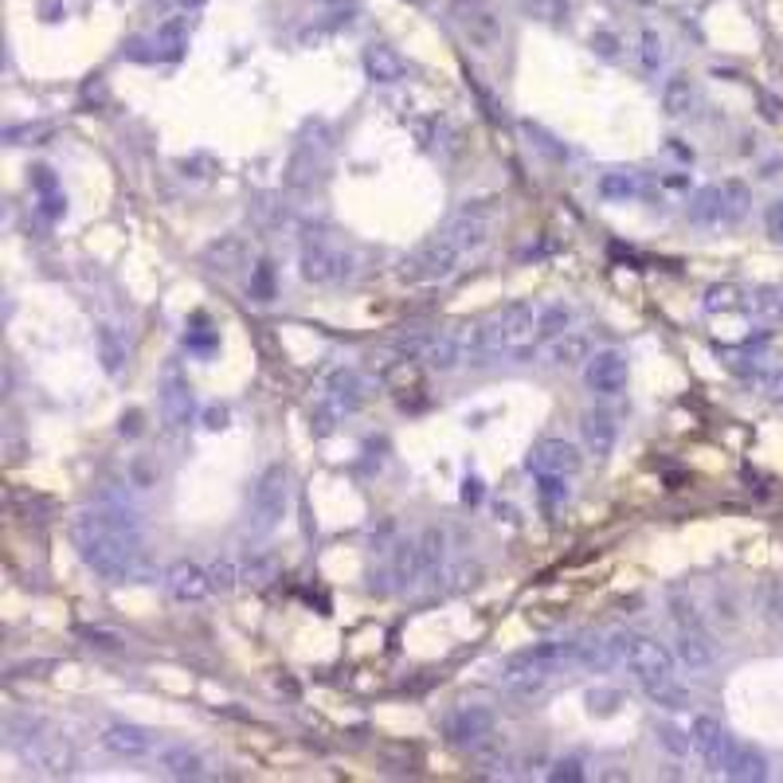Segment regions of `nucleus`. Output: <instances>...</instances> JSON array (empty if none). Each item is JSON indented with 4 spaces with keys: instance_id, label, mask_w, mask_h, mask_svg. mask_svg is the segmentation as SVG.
Returning <instances> with one entry per match:
<instances>
[{
    "instance_id": "1",
    "label": "nucleus",
    "mask_w": 783,
    "mask_h": 783,
    "mask_svg": "<svg viewBox=\"0 0 783 783\" xmlns=\"http://www.w3.org/2000/svg\"><path fill=\"white\" fill-rule=\"evenodd\" d=\"M70 545L90 573L106 584L138 580L145 568V529L126 505H95L70 518Z\"/></svg>"
},
{
    "instance_id": "2",
    "label": "nucleus",
    "mask_w": 783,
    "mask_h": 783,
    "mask_svg": "<svg viewBox=\"0 0 783 783\" xmlns=\"http://www.w3.org/2000/svg\"><path fill=\"white\" fill-rule=\"evenodd\" d=\"M611 639H616L623 666L631 670L634 682L643 686V694L654 705H662L670 714H682V709L694 705L689 702V689L678 682V659H674V651H666L662 643H654L651 634L639 631H616Z\"/></svg>"
},
{
    "instance_id": "3",
    "label": "nucleus",
    "mask_w": 783,
    "mask_h": 783,
    "mask_svg": "<svg viewBox=\"0 0 783 783\" xmlns=\"http://www.w3.org/2000/svg\"><path fill=\"white\" fill-rule=\"evenodd\" d=\"M9 744L28 768L40 775H70L75 772V749L47 721H9Z\"/></svg>"
},
{
    "instance_id": "4",
    "label": "nucleus",
    "mask_w": 783,
    "mask_h": 783,
    "mask_svg": "<svg viewBox=\"0 0 783 783\" xmlns=\"http://www.w3.org/2000/svg\"><path fill=\"white\" fill-rule=\"evenodd\" d=\"M291 510V470L282 463H271L251 486V502H247V533L251 537H271Z\"/></svg>"
},
{
    "instance_id": "5",
    "label": "nucleus",
    "mask_w": 783,
    "mask_h": 783,
    "mask_svg": "<svg viewBox=\"0 0 783 783\" xmlns=\"http://www.w3.org/2000/svg\"><path fill=\"white\" fill-rule=\"evenodd\" d=\"M490 326V341H493V352L498 357H513V361H529L533 349H537V309L533 302H510L502 306V314L486 322Z\"/></svg>"
},
{
    "instance_id": "6",
    "label": "nucleus",
    "mask_w": 783,
    "mask_h": 783,
    "mask_svg": "<svg viewBox=\"0 0 783 783\" xmlns=\"http://www.w3.org/2000/svg\"><path fill=\"white\" fill-rule=\"evenodd\" d=\"M458 263H463V251H458V243L447 236V231H439V236L423 239L412 255L400 259V271L396 274L404 282H443V279H450V274L458 271Z\"/></svg>"
},
{
    "instance_id": "7",
    "label": "nucleus",
    "mask_w": 783,
    "mask_h": 783,
    "mask_svg": "<svg viewBox=\"0 0 783 783\" xmlns=\"http://www.w3.org/2000/svg\"><path fill=\"white\" fill-rule=\"evenodd\" d=\"M450 20H455L458 35L467 40L475 52L493 55L502 47V17L490 0H450L447 4Z\"/></svg>"
},
{
    "instance_id": "8",
    "label": "nucleus",
    "mask_w": 783,
    "mask_h": 783,
    "mask_svg": "<svg viewBox=\"0 0 783 783\" xmlns=\"http://www.w3.org/2000/svg\"><path fill=\"white\" fill-rule=\"evenodd\" d=\"M443 732H447V740L455 744V749L486 752L498 744V721H493V714L482 709V705H463V709L447 714Z\"/></svg>"
},
{
    "instance_id": "9",
    "label": "nucleus",
    "mask_w": 783,
    "mask_h": 783,
    "mask_svg": "<svg viewBox=\"0 0 783 783\" xmlns=\"http://www.w3.org/2000/svg\"><path fill=\"white\" fill-rule=\"evenodd\" d=\"M157 400H161V420H165L168 432H185L193 423L196 412V396L193 384H188V372L181 369V361H168L165 372L157 380Z\"/></svg>"
},
{
    "instance_id": "10",
    "label": "nucleus",
    "mask_w": 783,
    "mask_h": 783,
    "mask_svg": "<svg viewBox=\"0 0 783 783\" xmlns=\"http://www.w3.org/2000/svg\"><path fill=\"white\" fill-rule=\"evenodd\" d=\"M298 271L314 286H341V282L352 279V255L341 251V247L326 243V239H314V243L302 247Z\"/></svg>"
},
{
    "instance_id": "11",
    "label": "nucleus",
    "mask_w": 783,
    "mask_h": 783,
    "mask_svg": "<svg viewBox=\"0 0 783 783\" xmlns=\"http://www.w3.org/2000/svg\"><path fill=\"white\" fill-rule=\"evenodd\" d=\"M490 228H493V208L490 204L467 200L463 208L455 211V216H450V224L443 231L455 239L463 255H475V251H482V247L490 243Z\"/></svg>"
},
{
    "instance_id": "12",
    "label": "nucleus",
    "mask_w": 783,
    "mask_h": 783,
    "mask_svg": "<svg viewBox=\"0 0 783 783\" xmlns=\"http://www.w3.org/2000/svg\"><path fill=\"white\" fill-rule=\"evenodd\" d=\"M627 380H631V365L619 349H599L588 357L584 365V384L603 400H616L627 392Z\"/></svg>"
},
{
    "instance_id": "13",
    "label": "nucleus",
    "mask_w": 783,
    "mask_h": 783,
    "mask_svg": "<svg viewBox=\"0 0 783 783\" xmlns=\"http://www.w3.org/2000/svg\"><path fill=\"white\" fill-rule=\"evenodd\" d=\"M556 670L545 666V662H537L533 654H513V659H505L502 666H498V682H502L505 694L513 697H537L545 694V686L553 682Z\"/></svg>"
},
{
    "instance_id": "14",
    "label": "nucleus",
    "mask_w": 783,
    "mask_h": 783,
    "mask_svg": "<svg viewBox=\"0 0 783 783\" xmlns=\"http://www.w3.org/2000/svg\"><path fill=\"white\" fill-rule=\"evenodd\" d=\"M110 757L118 760H145L157 752V737H153L145 725H130V721H118V725H106L102 737H98Z\"/></svg>"
},
{
    "instance_id": "15",
    "label": "nucleus",
    "mask_w": 783,
    "mask_h": 783,
    "mask_svg": "<svg viewBox=\"0 0 783 783\" xmlns=\"http://www.w3.org/2000/svg\"><path fill=\"white\" fill-rule=\"evenodd\" d=\"M525 467L533 475H576L584 467V455L568 439H541L537 447L529 450Z\"/></svg>"
},
{
    "instance_id": "16",
    "label": "nucleus",
    "mask_w": 783,
    "mask_h": 783,
    "mask_svg": "<svg viewBox=\"0 0 783 783\" xmlns=\"http://www.w3.org/2000/svg\"><path fill=\"white\" fill-rule=\"evenodd\" d=\"M689 737H694V752L705 760V768H709V772H725V757H729L737 737H729V729H725L717 717H694Z\"/></svg>"
},
{
    "instance_id": "17",
    "label": "nucleus",
    "mask_w": 783,
    "mask_h": 783,
    "mask_svg": "<svg viewBox=\"0 0 783 783\" xmlns=\"http://www.w3.org/2000/svg\"><path fill=\"white\" fill-rule=\"evenodd\" d=\"M165 591L176 603H200V599H208L216 588H211L208 568H200V564L193 561H176L168 564V573H165Z\"/></svg>"
},
{
    "instance_id": "18",
    "label": "nucleus",
    "mask_w": 783,
    "mask_h": 783,
    "mask_svg": "<svg viewBox=\"0 0 783 783\" xmlns=\"http://www.w3.org/2000/svg\"><path fill=\"white\" fill-rule=\"evenodd\" d=\"M423 365L432 372H455L458 365H467V322L432 334V345L423 352Z\"/></svg>"
},
{
    "instance_id": "19",
    "label": "nucleus",
    "mask_w": 783,
    "mask_h": 783,
    "mask_svg": "<svg viewBox=\"0 0 783 783\" xmlns=\"http://www.w3.org/2000/svg\"><path fill=\"white\" fill-rule=\"evenodd\" d=\"M729 365H732V369H737L744 380H752V384H757L768 400L783 404V361H780V357L749 352V357H740V361H729Z\"/></svg>"
},
{
    "instance_id": "20",
    "label": "nucleus",
    "mask_w": 783,
    "mask_h": 783,
    "mask_svg": "<svg viewBox=\"0 0 783 783\" xmlns=\"http://www.w3.org/2000/svg\"><path fill=\"white\" fill-rule=\"evenodd\" d=\"M689 224L694 228H732V216H729V200H725V185H705L702 193H694L686 208Z\"/></svg>"
},
{
    "instance_id": "21",
    "label": "nucleus",
    "mask_w": 783,
    "mask_h": 783,
    "mask_svg": "<svg viewBox=\"0 0 783 783\" xmlns=\"http://www.w3.org/2000/svg\"><path fill=\"white\" fill-rule=\"evenodd\" d=\"M674 659H678V666L689 670V674H705V670L717 666V651H714V643H709L705 627L678 631V639H674Z\"/></svg>"
},
{
    "instance_id": "22",
    "label": "nucleus",
    "mask_w": 783,
    "mask_h": 783,
    "mask_svg": "<svg viewBox=\"0 0 783 783\" xmlns=\"http://www.w3.org/2000/svg\"><path fill=\"white\" fill-rule=\"evenodd\" d=\"M580 435H584V447H588V455L611 458V450H616V443H619V423H616V415L603 412V407H596V412H584Z\"/></svg>"
},
{
    "instance_id": "23",
    "label": "nucleus",
    "mask_w": 783,
    "mask_h": 783,
    "mask_svg": "<svg viewBox=\"0 0 783 783\" xmlns=\"http://www.w3.org/2000/svg\"><path fill=\"white\" fill-rule=\"evenodd\" d=\"M361 63H365V75H369L372 83H380V87L400 83L407 75L404 55H400L396 47H388V44H369L365 47V55H361Z\"/></svg>"
},
{
    "instance_id": "24",
    "label": "nucleus",
    "mask_w": 783,
    "mask_h": 783,
    "mask_svg": "<svg viewBox=\"0 0 783 783\" xmlns=\"http://www.w3.org/2000/svg\"><path fill=\"white\" fill-rule=\"evenodd\" d=\"M725 775L737 783H760L768 780V760L760 749L744 744V740H732L729 757H725Z\"/></svg>"
},
{
    "instance_id": "25",
    "label": "nucleus",
    "mask_w": 783,
    "mask_h": 783,
    "mask_svg": "<svg viewBox=\"0 0 783 783\" xmlns=\"http://www.w3.org/2000/svg\"><path fill=\"white\" fill-rule=\"evenodd\" d=\"M420 561H423V580L432 584V588H439V576L443 568H447L450 561V537L443 533V529H423L420 537Z\"/></svg>"
},
{
    "instance_id": "26",
    "label": "nucleus",
    "mask_w": 783,
    "mask_h": 783,
    "mask_svg": "<svg viewBox=\"0 0 783 783\" xmlns=\"http://www.w3.org/2000/svg\"><path fill=\"white\" fill-rule=\"evenodd\" d=\"M545 357L553 369H580V365H588L591 357V341L584 334H561L553 337V341H545Z\"/></svg>"
},
{
    "instance_id": "27",
    "label": "nucleus",
    "mask_w": 783,
    "mask_h": 783,
    "mask_svg": "<svg viewBox=\"0 0 783 783\" xmlns=\"http://www.w3.org/2000/svg\"><path fill=\"white\" fill-rule=\"evenodd\" d=\"M576 662L588 670H596V674H608L611 666H619V646L616 639H608V634H580V643H576Z\"/></svg>"
},
{
    "instance_id": "28",
    "label": "nucleus",
    "mask_w": 783,
    "mask_h": 783,
    "mask_svg": "<svg viewBox=\"0 0 783 783\" xmlns=\"http://www.w3.org/2000/svg\"><path fill=\"white\" fill-rule=\"evenodd\" d=\"M702 102V90L689 75H670L666 87H662V110L666 118H689Z\"/></svg>"
},
{
    "instance_id": "29",
    "label": "nucleus",
    "mask_w": 783,
    "mask_h": 783,
    "mask_svg": "<svg viewBox=\"0 0 783 783\" xmlns=\"http://www.w3.org/2000/svg\"><path fill=\"white\" fill-rule=\"evenodd\" d=\"M326 396L334 400L341 412H357L365 404V380L357 369H334L326 380Z\"/></svg>"
},
{
    "instance_id": "30",
    "label": "nucleus",
    "mask_w": 783,
    "mask_h": 783,
    "mask_svg": "<svg viewBox=\"0 0 783 783\" xmlns=\"http://www.w3.org/2000/svg\"><path fill=\"white\" fill-rule=\"evenodd\" d=\"M157 764L165 768L168 780H204V757L188 744H168L157 752Z\"/></svg>"
},
{
    "instance_id": "31",
    "label": "nucleus",
    "mask_w": 783,
    "mask_h": 783,
    "mask_svg": "<svg viewBox=\"0 0 783 783\" xmlns=\"http://www.w3.org/2000/svg\"><path fill=\"white\" fill-rule=\"evenodd\" d=\"M153 47H157L161 59H181L188 47V24L185 17H168L165 24L157 28V35H153Z\"/></svg>"
},
{
    "instance_id": "32",
    "label": "nucleus",
    "mask_w": 783,
    "mask_h": 783,
    "mask_svg": "<svg viewBox=\"0 0 783 783\" xmlns=\"http://www.w3.org/2000/svg\"><path fill=\"white\" fill-rule=\"evenodd\" d=\"M95 341H98V361H102L106 377H122V369H126V345L118 341L115 329H110V326H98Z\"/></svg>"
},
{
    "instance_id": "33",
    "label": "nucleus",
    "mask_w": 783,
    "mask_h": 783,
    "mask_svg": "<svg viewBox=\"0 0 783 783\" xmlns=\"http://www.w3.org/2000/svg\"><path fill=\"white\" fill-rule=\"evenodd\" d=\"M243 259H247V247H243V239H236V236H228V239H220V243H211V247H208L211 271L236 274L239 267H243Z\"/></svg>"
},
{
    "instance_id": "34",
    "label": "nucleus",
    "mask_w": 783,
    "mask_h": 783,
    "mask_svg": "<svg viewBox=\"0 0 783 783\" xmlns=\"http://www.w3.org/2000/svg\"><path fill=\"white\" fill-rule=\"evenodd\" d=\"M568 329H573V309L564 306V302H553V306L537 309V337L541 341H553V337L568 334Z\"/></svg>"
},
{
    "instance_id": "35",
    "label": "nucleus",
    "mask_w": 783,
    "mask_h": 783,
    "mask_svg": "<svg viewBox=\"0 0 783 783\" xmlns=\"http://www.w3.org/2000/svg\"><path fill=\"white\" fill-rule=\"evenodd\" d=\"M639 193H643V181H639L634 173H603L599 176V196H603V200L627 204V200H634Z\"/></svg>"
},
{
    "instance_id": "36",
    "label": "nucleus",
    "mask_w": 783,
    "mask_h": 783,
    "mask_svg": "<svg viewBox=\"0 0 783 783\" xmlns=\"http://www.w3.org/2000/svg\"><path fill=\"white\" fill-rule=\"evenodd\" d=\"M639 67H643L646 75H659V70L666 67V40H662L654 28L639 32Z\"/></svg>"
},
{
    "instance_id": "37",
    "label": "nucleus",
    "mask_w": 783,
    "mask_h": 783,
    "mask_svg": "<svg viewBox=\"0 0 783 783\" xmlns=\"http://www.w3.org/2000/svg\"><path fill=\"white\" fill-rule=\"evenodd\" d=\"M744 306H749L752 317L775 322V317H783V291L780 286H757V291L744 298Z\"/></svg>"
},
{
    "instance_id": "38",
    "label": "nucleus",
    "mask_w": 783,
    "mask_h": 783,
    "mask_svg": "<svg viewBox=\"0 0 783 783\" xmlns=\"http://www.w3.org/2000/svg\"><path fill=\"white\" fill-rule=\"evenodd\" d=\"M208 576H211V588L216 591H236L243 584V564L236 556H216L208 564Z\"/></svg>"
},
{
    "instance_id": "39",
    "label": "nucleus",
    "mask_w": 783,
    "mask_h": 783,
    "mask_svg": "<svg viewBox=\"0 0 783 783\" xmlns=\"http://www.w3.org/2000/svg\"><path fill=\"white\" fill-rule=\"evenodd\" d=\"M274 580H279V561L271 553H255L243 564V584H251V588H267Z\"/></svg>"
},
{
    "instance_id": "40",
    "label": "nucleus",
    "mask_w": 783,
    "mask_h": 783,
    "mask_svg": "<svg viewBox=\"0 0 783 783\" xmlns=\"http://www.w3.org/2000/svg\"><path fill=\"white\" fill-rule=\"evenodd\" d=\"M654 737H659V744L670 752L674 760H686L689 752H694V737H689V729H678V725H666L662 721L659 729H654Z\"/></svg>"
},
{
    "instance_id": "41",
    "label": "nucleus",
    "mask_w": 783,
    "mask_h": 783,
    "mask_svg": "<svg viewBox=\"0 0 783 783\" xmlns=\"http://www.w3.org/2000/svg\"><path fill=\"white\" fill-rule=\"evenodd\" d=\"M568 475H541V482H537V498H541V505H545L548 513H556L564 502H568V482H564Z\"/></svg>"
},
{
    "instance_id": "42",
    "label": "nucleus",
    "mask_w": 783,
    "mask_h": 783,
    "mask_svg": "<svg viewBox=\"0 0 783 783\" xmlns=\"http://www.w3.org/2000/svg\"><path fill=\"white\" fill-rule=\"evenodd\" d=\"M185 345H188V352H200V357H208V352L216 349V345H220V337H216V334L208 329V317L196 314L193 322H188Z\"/></svg>"
},
{
    "instance_id": "43",
    "label": "nucleus",
    "mask_w": 783,
    "mask_h": 783,
    "mask_svg": "<svg viewBox=\"0 0 783 783\" xmlns=\"http://www.w3.org/2000/svg\"><path fill=\"white\" fill-rule=\"evenodd\" d=\"M525 9L545 24H568V17H573L568 0H525Z\"/></svg>"
},
{
    "instance_id": "44",
    "label": "nucleus",
    "mask_w": 783,
    "mask_h": 783,
    "mask_svg": "<svg viewBox=\"0 0 783 783\" xmlns=\"http://www.w3.org/2000/svg\"><path fill=\"white\" fill-rule=\"evenodd\" d=\"M337 415H341V407L334 404V400H317L314 404V412H309V432L322 439V435H334V427H337Z\"/></svg>"
},
{
    "instance_id": "45",
    "label": "nucleus",
    "mask_w": 783,
    "mask_h": 783,
    "mask_svg": "<svg viewBox=\"0 0 783 783\" xmlns=\"http://www.w3.org/2000/svg\"><path fill=\"white\" fill-rule=\"evenodd\" d=\"M737 306H744V298H740V291L737 286H732V282H725V286H709V291H705V309H709V314H717V309H737Z\"/></svg>"
},
{
    "instance_id": "46",
    "label": "nucleus",
    "mask_w": 783,
    "mask_h": 783,
    "mask_svg": "<svg viewBox=\"0 0 783 783\" xmlns=\"http://www.w3.org/2000/svg\"><path fill=\"white\" fill-rule=\"evenodd\" d=\"M251 294H255L259 302H271L274 298V267L271 263L251 267Z\"/></svg>"
},
{
    "instance_id": "47",
    "label": "nucleus",
    "mask_w": 783,
    "mask_h": 783,
    "mask_svg": "<svg viewBox=\"0 0 783 783\" xmlns=\"http://www.w3.org/2000/svg\"><path fill=\"white\" fill-rule=\"evenodd\" d=\"M584 760L580 757H564V760H556L553 764V772H548V780L553 783H580L584 780Z\"/></svg>"
},
{
    "instance_id": "48",
    "label": "nucleus",
    "mask_w": 783,
    "mask_h": 783,
    "mask_svg": "<svg viewBox=\"0 0 783 783\" xmlns=\"http://www.w3.org/2000/svg\"><path fill=\"white\" fill-rule=\"evenodd\" d=\"M670 611H674V623H678V631H689V627H702V616H697V608L689 603V599L674 596L670 599Z\"/></svg>"
},
{
    "instance_id": "49",
    "label": "nucleus",
    "mask_w": 783,
    "mask_h": 783,
    "mask_svg": "<svg viewBox=\"0 0 783 783\" xmlns=\"http://www.w3.org/2000/svg\"><path fill=\"white\" fill-rule=\"evenodd\" d=\"M619 35H611V32H596L591 35V52L596 55H603V59H619Z\"/></svg>"
},
{
    "instance_id": "50",
    "label": "nucleus",
    "mask_w": 783,
    "mask_h": 783,
    "mask_svg": "<svg viewBox=\"0 0 783 783\" xmlns=\"http://www.w3.org/2000/svg\"><path fill=\"white\" fill-rule=\"evenodd\" d=\"M616 702H619L616 689H591V694H588V709H591V714H616Z\"/></svg>"
},
{
    "instance_id": "51",
    "label": "nucleus",
    "mask_w": 783,
    "mask_h": 783,
    "mask_svg": "<svg viewBox=\"0 0 783 783\" xmlns=\"http://www.w3.org/2000/svg\"><path fill=\"white\" fill-rule=\"evenodd\" d=\"M764 228H768V236L780 239V243H783V200L768 204V211H764Z\"/></svg>"
},
{
    "instance_id": "52",
    "label": "nucleus",
    "mask_w": 783,
    "mask_h": 783,
    "mask_svg": "<svg viewBox=\"0 0 783 783\" xmlns=\"http://www.w3.org/2000/svg\"><path fill=\"white\" fill-rule=\"evenodd\" d=\"M204 427H208V432H224V427H228V407L220 404L204 407Z\"/></svg>"
},
{
    "instance_id": "53",
    "label": "nucleus",
    "mask_w": 783,
    "mask_h": 783,
    "mask_svg": "<svg viewBox=\"0 0 783 783\" xmlns=\"http://www.w3.org/2000/svg\"><path fill=\"white\" fill-rule=\"evenodd\" d=\"M141 432V412L122 415V435H138Z\"/></svg>"
},
{
    "instance_id": "54",
    "label": "nucleus",
    "mask_w": 783,
    "mask_h": 783,
    "mask_svg": "<svg viewBox=\"0 0 783 783\" xmlns=\"http://www.w3.org/2000/svg\"><path fill=\"white\" fill-rule=\"evenodd\" d=\"M463 498H467V502H478V498H482V482H478V478H467V490H463Z\"/></svg>"
},
{
    "instance_id": "55",
    "label": "nucleus",
    "mask_w": 783,
    "mask_h": 783,
    "mask_svg": "<svg viewBox=\"0 0 783 783\" xmlns=\"http://www.w3.org/2000/svg\"><path fill=\"white\" fill-rule=\"evenodd\" d=\"M181 4H185V9H200L204 0H181Z\"/></svg>"
}]
</instances>
